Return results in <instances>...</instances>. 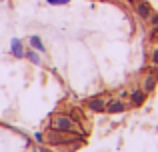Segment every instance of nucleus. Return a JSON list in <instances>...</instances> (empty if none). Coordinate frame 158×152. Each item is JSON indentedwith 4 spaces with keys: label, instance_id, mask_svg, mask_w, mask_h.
<instances>
[{
    "label": "nucleus",
    "instance_id": "1",
    "mask_svg": "<svg viewBox=\"0 0 158 152\" xmlns=\"http://www.w3.org/2000/svg\"><path fill=\"white\" fill-rule=\"evenodd\" d=\"M48 128L50 130H58V132H70V134H76L80 138L88 136V130H86L84 124H78L70 118V114L64 112H54L48 120Z\"/></svg>",
    "mask_w": 158,
    "mask_h": 152
},
{
    "label": "nucleus",
    "instance_id": "2",
    "mask_svg": "<svg viewBox=\"0 0 158 152\" xmlns=\"http://www.w3.org/2000/svg\"><path fill=\"white\" fill-rule=\"evenodd\" d=\"M110 98L112 96H108V94H98V96H92V98H88V100H86V108H88L90 112H94V114H102L106 110Z\"/></svg>",
    "mask_w": 158,
    "mask_h": 152
},
{
    "label": "nucleus",
    "instance_id": "3",
    "mask_svg": "<svg viewBox=\"0 0 158 152\" xmlns=\"http://www.w3.org/2000/svg\"><path fill=\"white\" fill-rule=\"evenodd\" d=\"M146 100H148V94L142 90V86L128 90V108H142Z\"/></svg>",
    "mask_w": 158,
    "mask_h": 152
},
{
    "label": "nucleus",
    "instance_id": "4",
    "mask_svg": "<svg viewBox=\"0 0 158 152\" xmlns=\"http://www.w3.org/2000/svg\"><path fill=\"white\" fill-rule=\"evenodd\" d=\"M132 10H134V14H136V18L140 20V22H146L148 20V16L154 12V8L150 6V4L146 2V0H136L134 4H132Z\"/></svg>",
    "mask_w": 158,
    "mask_h": 152
},
{
    "label": "nucleus",
    "instance_id": "5",
    "mask_svg": "<svg viewBox=\"0 0 158 152\" xmlns=\"http://www.w3.org/2000/svg\"><path fill=\"white\" fill-rule=\"evenodd\" d=\"M104 112L106 114H124V112H128V104L124 100H120V98H110Z\"/></svg>",
    "mask_w": 158,
    "mask_h": 152
},
{
    "label": "nucleus",
    "instance_id": "6",
    "mask_svg": "<svg viewBox=\"0 0 158 152\" xmlns=\"http://www.w3.org/2000/svg\"><path fill=\"white\" fill-rule=\"evenodd\" d=\"M142 90L146 94H152L156 90V86H158V74H152V72H146L144 74V78H142Z\"/></svg>",
    "mask_w": 158,
    "mask_h": 152
},
{
    "label": "nucleus",
    "instance_id": "7",
    "mask_svg": "<svg viewBox=\"0 0 158 152\" xmlns=\"http://www.w3.org/2000/svg\"><path fill=\"white\" fill-rule=\"evenodd\" d=\"M24 52H26V48H24L22 40L20 38H12L10 40V54L14 56V58H24Z\"/></svg>",
    "mask_w": 158,
    "mask_h": 152
},
{
    "label": "nucleus",
    "instance_id": "8",
    "mask_svg": "<svg viewBox=\"0 0 158 152\" xmlns=\"http://www.w3.org/2000/svg\"><path fill=\"white\" fill-rule=\"evenodd\" d=\"M24 58L30 64H34V66H42V56H40V52L34 50V48H28V50L24 52Z\"/></svg>",
    "mask_w": 158,
    "mask_h": 152
},
{
    "label": "nucleus",
    "instance_id": "9",
    "mask_svg": "<svg viewBox=\"0 0 158 152\" xmlns=\"http://www.w3.org/2000/svg\"><path fill=\"white\" fill-rule=\"evenodd\" d=\"M28 42H30V48H34V50H38L40 54H44V52H46V44L42 42V38H40L38 34H32L30 38H28Z\"/></svg>",
    "mask_w": 158,
    "mask_h": 152
},
{
    "label": "nucleus",
    "instance_id": "10",
    "mask_svg": "<svg viewBox=\"0 0 158 152\" xmlns=\"http://www.w3.org/2000/svg\"><path fill=\"white\" fill-rule=\"evenodd\" d=\"M70 118H72L74 122H78V124H84L86 122V118H84V114H82V110H78V108H70Z\"/></svg>",
    "mask_w": 158,
    "mask_h": 152
},
{
    "label": "nucleus",
    "instance_id": "11",
    "mask_svg": "<svg viewBox=\"0 0 158 152\" xmlns=\"http://www.w3.org/2000/svg\"><path fill=\"white\" fill-rule=\"evenodd\" d=\"M148 62H150L152 66H158V44H154V48L150 50V54H148Z\"/></svg>",
    "mask_w": 158,
    "mask_h": 152
},
{
    "label": "nucleus",
    "instance_id": "12",
    "mask_svg": "<svg viewBox=\"0 0 158 152\" xmlns=\"http://www.w3.org/2000/svg\"><path fill=\"white\" fill-rule=\"evenodd\" d=\"M148 40H150V42H156V40H158V24H156V26H150V32H148Z\"/></svg>",
    "mask_w": 158,
    "mask_h": 152
},
{
    "label": "nucleus",
    "instance_id": "13",
    "mask_svg": "<svg viewBox=\"0 0 158 152\" xmlns=\"http://www.w3.org/2000/svg\"><path fill=\"white\" fill-rule=\"evenodd\" d=\"M34 142H36V144H44V142H46L44 132H34Z\"/></svg>",
    "mask_w": 158,
    "mask_h": 152
},
{
    "label": "nucleus",
    "instance_id": "14",
    "mask_svg": "<svg viewBox=\"0 0 158 152\" xmlns=\"http://www.w3.org/2000/svg\"><path fill=\"white\" fill-rule=\"evenodd\" d=\"M48 6H62V4H70V0H46Z\"/></svg>",
    "mask_w": 158,
    "mask_h": 152
},
{
    "label": "nucleus",
    "instance_id": "15",
    "mask_svg": "<svg viewBox=\"0 0 158 152\" xmlns=\"http://www.w3.org/2000/svg\"><path fill=\"white\" fill-rule=\"evenodd\" d=\"M148 24H150V26H156L158 24V12H152L150 16H148V20H146Z\"/></svg>",
    "mask_w": 158,
    "mask_h": 152
},
{
    "label": "nucleus",
    "instance_id": "16",
    "mask_svg": "<svg viewBox=\"0 0 158 152\" xmlns=\"http://www.w3.org/2000/svg\"><path fill=\"white\" fill-rule=\"evenodd\" d=\"M116 98H120V100H124V98H128V90H126V88H122V90L118 92V96H116Z\"/></svg>",
    "mask_w": 158,
    "mask_h": 152
},
{
    "label": "nucleus",
    "instance_id": "17",
    "mask_svg": "<svg viewBox=\"0 0 158 152\" xmlns=\"http://www.w3.org/2000/svg\"><path fill=\"white\" fill-rule=\"evenodd\" d=\"M38 152H48V148H46L44 144H40V146H38Z\"/></svg>",
    "mask_w": 158,
    "mask_h": 152
},
{
    "label": "nucleus",
    "instance_id": "18",
    "mask_svg": "<svg viewBox=\"0 0 158 152\" xmlns=\"http://www.w3.org/2000/svg\"><path fill=\"white\" fill-rule=\"evenodd\" d=\"M30 152H38V148H32V150H30Z\"/></svg>",
    "mask_w": 158,
    "mask_h": 152
},
{
    "label": "nucleus",
    "instance_id": "19",
    "mask_svg": "<svg viewBox=\"0 0 158 152\" xmlns=\"http://www.w3.org/2000/svg\"><path fill=\"white\" fill-rule=\"evenodd\" d=\"M156 132H158V126H156Z\"/></svg>",
    "mask_w": 158,
    "mask_h": 152
}]
</instances>
